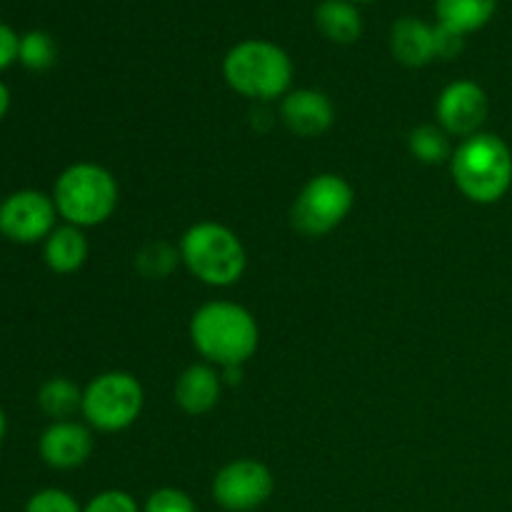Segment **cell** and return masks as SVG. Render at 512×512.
Returning <instances> with one entry per match:
<instances>
[{
  "label": "cell",
  "mask_w": 512,
  "mask_h": 512,
  "mask_svg": "<svg viewBox=\"0 0 512 512\" xmlns=\"http://www.w3.org/2000/svg\"><path fill=\"white\" fill-rule=\"evenodd\" d=\"M193 348L215 368L245 365L260 345L258 320L248 308L230 300L200 305L190 320Z\"/></svg>",
  "instance_id": "6da1fadb"
},
{
  "label": "cell",
  "mask_w": 512,
  "mask_h": 512,
  "mask_svg": "<svg viewBox=\"0 0 512 512\" xmlns=\"http://www.w3.org/2000/svg\"><path fill=\"white\" fill-rule=\"evenodd\" d=\"M293 60L273 40L248 38L223 58V78L238 95L258 103L283 100L293 85Z\"/></svg>",
  "instance_id": "7a4b0ae2"
},
{
  "label": "cell",
  "mask_w": 512,
  "mask_h": 512,
  "mask_svg": "<svg viewBox=\"0 0 512 512\" xmlns=\"http://www.w3.org/2000/svg\"><path fill=\"white\" fill-rule=\"evenodd\" d=\"M450 173L460 193L478 205L505 198L512 185V150L500 135L475 133L460 140L450 158Z\"/></svg>",
  "instance_id": "3957f363"
},
{
  "label": "cell",
  "mask_w": 512,
  "mask_h": 512,
  "mask_svg": "<svg viewBox=\"0 0 512 512\" xmlns=\"http://www.w3.org/2000/svg\"><path fill=\"white\" fill-rule=\"evenodd\" d=\"M178 255L190 275L210 288H230L248 268L243 240L228 225L213 220L190 225L180 238Z\"/></svg>",
  "instance_id": "277c9868"
},
{
  "label": "cell",
  "mask_w": 512,
  "mask_h": 512,
  "mask_svg": "<svg viewBox=\"0 0 512 512\" xmlns=\"http://www.w3.org/2000/svg\"><path fill=\"white\" fill-rule=\"evenodd\" d=\"M53 203L68 225H103L118 208V180L98 163H75L55 180Z\"/></svg>",
  "instance_id": "5b68a950"
},
{
  "label": "cell",
  "mask_w": 512,
  "mask_h": 512,
  "mask_svg": "<svg viewBox=\"0 0 512 512\" xmlns=\"http://www.w3.org/2000/svg\"><path fill=\"white\" fill-rule=\"evenodd\" d=\"M145 405V393L140 380L125 370H110L98 375L83 390L85 423L100 433H120L140 418Z\"/></svg>",
  "instance_id": "8992f818"
},
{
  "label": "cell",
  "mask_w": 512,
  "mask_h": 512,
  "mask_svg": "<svg viewBox=\"0 0 512 512\" xmlns=\"http://www.w3.org/2000/svg\"><path fill=\"white\" fill-rule=\"evenodd\" d=\"M355 205V190L343 175L320 173L303 185L290 208V223L305 238H320L345 223Z\"/></svg>",
  "instance_id": "52a82bcc"
},
{
  "label": "cell",
  "mask_w": 512,
  "mask_h": 512,
  "mask_svg": "<svg viewBox=\"0 0 512 512\" xmlns=\"http://www.w3.org/2000/svg\"><path fill=\"white\" fill-rule=\"evenodd\" d=\"M273 490V473L260 460H233L223 465L213 478V500L228 512H253L263 508Z\"/></svg>",
  "instance_id": "ba28073f"
},
{
  "label": "cell",
  "mask_w": 512,
  "mask_h": 512,
  "mask_svg": "<svg viewBox=\"0 0 512 512\" xmlns=\"http://www.w3.org/2000/svg\"><path fill=\"white\" fill-rule=\"evenodd\" d=\"M53 198L38 190H18L0 203V233L13 243H38L55 230Z\"/></svg>",
  "instance_id": "9c48e42d"
},
{
  "label": "cell",
  "mask_w": 512,
  "mask_h": 512,
  "mask_svg": "<svg viewBox=\"0 0 512 512\" xmlns=\"http://www.w3.org/2000/svg\"><path fill=\"white\" fill-rule=\"evenodd\" d=\"M488 113V93L475 80H455V83L445 85L443 93L438 95V103H435L440 128L448 135H458L463 140L480 133L483 123L488 120Z\"/></svg>",
  "instance_id": "30bf717a"
},
{
  "label": "cell",
  "mask_w": 512,
  "mask_h": 512,
  "mask_svg": "<svg viewBox=\"0 0 512 512\" xmlns=\"http://www.w3.org/2000/svg\"><path fill=\"white\" fill-rule=\"evenodd\" d=\"M280 120L298 138H318L333 128L335 108L320 90L298 88L280 100Z\"/></svg>",
  "instance_id": "8fae6325"
},
{
  "label": "cell",
  "mask_w": 512,
  "mask_h": 512,
  "mask_svg": "<svg viewBox=\"0 0 512 512\" xmlns=\"http://www.w3.org/2000/svg\"><path fill=\"white\" fill-rule=\"evenodd\" d=\"M40 458L55 470L80 468L93 453V433L75 420H58L40 435Z\"/></svg>",
  "instance_id": "7c38bea8"
},
{
  "label": "cell",
  "mask_w": 512,
  "mask_h": 512,
  "mask_svg": "<svg viewBox=\"0 0 512 512\" xmlns=\"http://www.w3.org/2000/svg\"><path fill=\"white\" fill-rule=\"evenodd\" d=\"M223 393L220 370L210 363H195L185 368L175 380V405L185 415H208L218 405Z\"/></svg>",
  "instance_id": "4fadbf2b"
},
{
  "label": "cell",
  "mask_w": 512,
  "mask_h": 512,
  "mask_svg": "<svg viewBox=\"0 0 512 512\" xmlns=\"http://www.w3.org/2000/svg\"><path fill=\"white\" fill-rule=\"evenodd\" d=\"M390 53L405 68H425L435 60V25L413 15L395 20L390 28Z\"/></svg>",
  "instance_id": "5bb4252c"
},
{
  "label": "cell",
  "mask_w": 512,
  "mask_h": 512,
  "mask_svg": "<svg viewBox=\"0 0 512 512\" xmlns=\"http://www.w3.org/2000/svg\"><path fill=\"white\" fill-rule=\"evenodd\" d=\"M313 18L318 33L330 43L350 45L363 35V15L350 0H323Z\"/></svg>",
  "instance_id": "9a60e30c"
},
{
  "label": "cell",
  "mask_w": 512,
  "mask_h": 512,
  "mask_svg": "<svg viewBox=\"0 0 512 512\" xmlns=\"http://www.w3.org/2000/svg\"><path fill=\"white\" fill-rule=\"evenodd\" d=\"M43 255L48 268L58 275H70L83 268L88 260V238H85L83 228L68 223L55 228L45 238Z\"/></svg>",
  "instance_id": "2e32d148"
},
{
  "label": "cell",
  "mask_w": 512,
  "mask_h": 512,
  "mask_svg": "<svg viewBox=\"0 0 512 512\" xmlns=\"http://www.w3.org/2000/svg\"><path fill=\"white\" fill-rule=\"evenodd\" d=\"M498 13V0H435L438 25L470 35L483 30Z\"/></svg>",
  "instance_id": "e0dca14e"
},
{
  "label": "cell",
  "mask_w": 512,
  "mask_h": 512,
  "mask_svg": "<svg viewBox=\"0 0 512 512\" xmlns=\"http://www.w3.org/2000/svg\"><path fill=\"white\" fill-rule=\"evenodd\" d=\"M38 405L48 418L70 420L80 408H83V390L68 378H53L43 383L38 393Z\"/></svg>",
  "instance_id": "ac0fdd59"
},
{
  "label": "cell",
  "mask_w": 512,
  "mask_h": 512,
  "mask_svg": "<svg viewBox=\"0 0 512 512\" xmlns=\"http://www.w3.org/2000/svg\"><path fill=\"white\" fill-rule=\"evenodd\" d=\"M408 150L418 163L438 165L453 158L450 135L440 125H418L408 135Z\"/></svg>",
  "instance_id": "d6986e66"
},
{
  "label": "cell",
  "mask_w": 512,
  "mask_h": 512,
  "mask_svg": "<svg viewBox=\"0 0 512 512\" xmlns=\"http://www.w3.org/2000/svg\"><path fill=\"white\" fill-rule=\"evenodd\" d=\"M55 58H58V48H55V40L50 38L43 30H30L20 38V53L18 60L28 70H48L53 68Z\"/></svg>",
  "instance_id": "ffe728a7"
},
{
  "label": "cell",
  "mask_w": 512,
  "mask_h": 512,
  "mask_svg": "<svg viewBox=\"0 0 512 512\" xmlns=\"http://www.w3.org/2000/svg\"><path fill=\"white\" fill-rule=\"evenodd\" d=\"M143 512H198V508L185 490L160 488L145 500Z\"/></svg>",
  "instance_id": "44dd1931"
},
{
  "label": "cell",
  "mask_w": 512,
  "mask_h": 512,
  "mask_svg": "<svg viewBox=\"0 0 512 512\" xmlns=\"http://www.w3.org/2000/svg\"><path fill=\"white\" fill-rule=\"evenodd\" d=\"M25 512H83L73 495L63 493V490H40L25 505Z\"/></svg>",
  "instance_id": "7402d4cb"
},
{
  "label": "cell",
  "mask_w": 512,
  "mask_h": 512,
  "mask_svg": "<svg viewBox=\"0 0 512 512\" xmlns=\"http://www.w3.org/2000/svg\"><path fill=\"white\" fill-rule=\"evenodd\" d=\"M83 512H143L135 503L133 495H128L125 490H103V493L95 495Z\"/></svg>",
  "instance_id": "603a6c76"
},
{
  "label": "cell",
  "mask_w": 512,
  "mask_h": 512,
  "mask_svg": "<svg viewBox=\"0 0 512 512\" xmlns=\"http://www.w3.org/2000/svg\"><path fill=\"white\" fill-rule=\"evenodd\" d=\"M465 35L455 33V30L445 28V25H435V58L453 60L463 53Z\"/></svg>",
  "instance_id": "cb8c5ba5"
},
{
  "label": "cell",
  "mask_w": 512,
  "mask_h": 512,
  "mask_svg": "<svg viewBox=\"0 0 512 512\" xmlns=\"http://www.w3.org/2000/svg\"><path fill=\"white\" fill-rule=\"evenodd\" d=\"M20 53V38L10 25L0 23V70H5L8 65H13L18 60Z\"/></svg>",
  "instance_id": "d4e9b609"
},
{
  "label": "cell",
  "mask_w": 512,
  "mask_h": 512,
  "mask_svg": "<svg viewBox=\"0 0 512 512\" xmlns=\"http://www.w3.org/2000/svg\"><path fill=\"white\" fill-rule=\"evenodd\" d=\"M223 385H238L243 380V365H228V368H218Z\"/></svg>",
  "instance_id": "484cf974"
},
{
  "label": "cell",
  "mask_w": 512,
  "mask_h": 512,
  "mask_svg": "<svg viewBox=\"0 0 512 512\" xmlns=\"http://www.w3.org/2000/svg\"><path fill=\"white\" fill-rule=\"evenodd\" d=\"M10 108V90L5 88V83H0V120H3V115L8 113Z\"/></svg>",
  "instance_id": "4316f807"
},
{
  "label": "cell",
  "mask_w": 512,
  "mask_h": 512,
  "mask_svg": "<svg viewBox=\"0 0 512 512\" xmlns=\"http://www.w3.org/2000/svg\"><path fill=\"white\" fill-rule=\"evenodd\" d=\"M3 435H5V413L0 408V443H3Z\"/></svg>",
  "instance_id": "83f0119b"
},
{
  "label": "cell",
  "mask_w": 512,
  "mask_h": 512,
  "mask_svg": "<svg viewBox=\"0 0 512 512\" xmlns=\"http://www.w3.org/2000/svg\"><path fill=\"white\" fill-rule=\"evenodd\" d=\"M350 3H355V5H360V3H373V0H350Z\"/></svg>",
  "instance_id": "f1b7e54d"
}]
</instances>
